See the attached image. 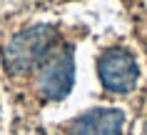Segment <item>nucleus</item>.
<instances>
[{"mask_svg": "<svg viewBox=\"0 0 147 135\" xmlns=\"http://www.w3.org/2000/svg\"><path fill=\"white\" fill-rule=\"evenodd\" d=\"M125 115L117 108H95L70 123V135H122Z\"/></svg>", "mask_w": 147, "mask_h": 135, "instance_id": "20e7f679", "label": "nucleus"}, {"mask_svg": "<svg viewBox=\"0 0 147 135\" xmlns=\"http://www.w3.org/2000/svg\"><path fill=\"white\" fill-rule=\"evenodd\" d=\"M72 83H75V60L70 50H62L50 58L40 70L38 90L45 100H62L72 90Z\"/></svg>", "mask_w": 147, "mask_h": 135, "instance_id": "7ed1b4c3", "label": "nucleus"}, {"mask_svg": "<svg viewBox=\"0 0 147 135\" xmlns=\"http://www.w3.org/2000/svg\"><path fill=\"white\" fill-rule=\"evenodd\" d=\"M97 75H100V83L105 85V90L125 95V93L135 90L137 78H140V68L132 53L115 48V50L102 53V58L97 60Z\"/></svg>", "mask_w": 147, "mask_h": 135, "instance_id": "f03ea898", "label": "nucleus"}, {"mask_svg": "<svg viewBox=\"0 0 147 135\" xmlns=\"http://www.w3.org/2000/svg\"><path fill=\"white\" fill-rule=\"evenodd\" d=\"M57 43V33L50 25H35L28 30L18 33L5 45V65L10 73L25 75L35 70L42 60L50 58V50Z\"/></svg>", "mask_w": 147, "mask_h": 135, "instance_id": "f257e3e1", "label": "nucleus"}]
</instances>
